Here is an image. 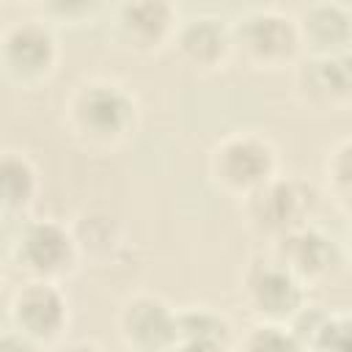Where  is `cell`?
I'll use <instances>...</instances> for the list:
<instances>
[{
    "label": "cell",
    "instance_id": "1",
    "mask_svg": "<svg viewBox=\"0 0 352 352\" xmlns=\"http://www.w3.org/2000/svg\"><path fill=\"white\" fill-rule=\"evenodd\" d=\"M66 135L88 151H116L140 129V102L135 91L116 77H82L60 104Z\"/></svg>",
    "mask_w": 352,
    "mask_h": 352
},
{
    "label": "cell",
    "instance_id": "2",
    "mask_svg": "<svg viewBox=\"0 0 352 352\" xmlns=\"http://www.w3.org/2000/svg\"><path fill=\"white\" fill-rule=\"evenodd\" d=\"M206 176L220 195L245 204L280 176L278 146L264 132L234 129L212 143L206 154Z\"/></svg>",
    "mask_w": 352,
    "mask_h": 352
},
{
    "label": "cell",
    "instance_id": "3",
    "mask_svg": "<svg viewBox=\"0 0 352 352\" xmlns=\"http://www.w3.org/2000/svg\"><path fill=\"white\" fill-rule=\"evenodd\" d=\"M6 258L19 280L63 283L80 270L82 250L72 226L55 217H28L14 226Z\"/></svg>",
    "mask_w": 352,
    "mask_h": 352
},
{
    "label": "cell",
    "instance_id": "4",
    "mask_svg": "<svg viewBox=\"0 0 352 352\" xmlns=\"http://www.w3.org/2000/svg\"><path fill=\"white\" fill-rule=\"evenodd\" d=\"M234 58L253 72H283L302 60L294 14L275 6H253L231 19Z\"/></svg>",
    "mask_w": 352,
    "mask_h": 352
},
{
    "label": "cell",
    "instance_id": "5",
    "mask_svg": "<svg viewBox=\"0 0 352 352\" xmlns=\"http://www.w3.org/2000/svg\"><path fill=\"white\" fill-rule=\"evenodd\" d=\"M63 47L58 30L41 16L8 22L0 33V69L19 91H38L58 74Z\"/></svg>",
    "mask_w": 352,
    "mask_h": 352
},
{
    "label": "cell",
    "instance_id": "6",
    "mask_svg": "<svg viewBox=\"0 0 352 352\" xmlns=\"http://www.w3.org/2000/svg\"><path fill=\"white\" fill-rule=\"evenodd\" d=\"M239 206L248 226L258 236L278 242L280 236L314 223L319 212V192L305 179L280 173L275 182H270Z\"/></svg>",
    "mask_w": 352,
    "mask_h": 352
},
{
    "label": "cell",
    "instance_id": "7",
    "mask_svg": "<svg viewBox=\"0 0 352 352\" xmlns=\"http://www.w3.org/2000/svg\"><path fill=\"white\" fill-rule=\"evenodd\" d=\"M239 297L256 322L292 324L308 305V286L272 256H253L242 270Z\"/></svg>",
    "mask_w": 352,
    "mask_h": 352
},
{
    "label": "cell",
    "instance_id": "8",
    "mask_svg": "<svg viewBox=\"0 0 352 352\" xmlns=\"http://www.w3.org/2000/svg\"><path fill=\"white\" fill-rule=\"evenodd\" d=\"M8 327L33 344L60 346L72 324V302L60 283L52 280H19L6 302Z\"/></svg>",
    "mask_w": 352,
    "mask_h": 352
},
{
    "label": "cell",
    "instance_id": "9",
    "mask_svg": "<svg viewBox=\"0 0 352 352\" xmlns=\"http://www.w3.org/2000/svg\"><path fill=\"white\" fill-rule=\"evenodd\" d=\"M182 14L168 0H129L110 8V38L129 55H160L173 47Z\"/></svg>",
    "mask_w": 352,
    "mask_h": 352
},
{
    "label": "cell",
    "instance_id": "10",
    "mask_svg": "<svg viewBox=\"0 0 352 352\" xmlns=\"http://www.w3.org/2000/svg\"><path fill=\"white\" fill-rule=\"evenodd\" d=\"M116 336L126 352H170L179 338V308L162 294L135 292L116 311Z\"/></svg>",
    "mask_w": 352,
    "mask_h": 352
},
{
    "label": "cell",
    "instance_id": "11",
    "mask_svg": "<svg viewBox=\"0 0 352 352\" xmlns=\"http://www.w3.org/2000/svg\"><path fill=\"white\" fill-rule=\"evenodd\" d=\"M297 99L319 113L352 110V50L327 58H302L294 66Z\"/></svg>",
    "mask_w": 352,
    "mask_h": 352
},
{
    "label": "cell",
    "instance_id": "12",
    "mask_svg": "<svg viewBox=\"0 0 352 352\" xmlns=\"http://www.w3.org/2000/svg\"><path fill=\"white\" fill-rule=\"evenodd\" d=\"M173 50L176 58L198 74L223 72L234 60L231 19L220 14H192L182 19L179 33L173 38Z\"/></svg>",
    "mask_w": 352,
    "mask_h": 352
},
{
    "label": "cell",
    "instance_id": "13",
    "mask_svg": "<svg viewBox=\"0 0 352 352\" xmlns=\"http://www.w3.org/2000/svg\"><path fill=\"white\" fill-rule=\"evenodd\" d=\"M270 256L275 261H280L308 289L327 280L336 272V267L341 264L338 242L324 228H319L316 223H311L305 228H297V231L280 236L278 242H272Z\"/></svg>",
    "mask_w": 352,
    "mask_h": 352
},
{
    "label": "cell",
    "instance_id": "14",
    "mask_svg": "<svg viewBox=\"0 0 352 352\" xmlns=\"http://www.w3.org/2000/svg\"><path fill=\"white\" fill-rule=\"evenodd\" d=\"M302 58H327L352 50V8L344 3H308L294 11Z\"/></svg>",
    "mask_w": 352,
    "mask_h": 352
},
{
    "label": "cell",
    "instance_id": "15",
    "mask_svg": "<svg viewBox=\"0 0 352 352\" xmlns=\"http://www.w3.org/2000/svg\"><path fill=\"white\" fill-rule=\"evenodd\" d=\"M41 195V170L22 148H6L0 157V214L3 223H22L30 217Z\"/></svg>",
    "mask_w": 352,
    "mask_h": 352
},
{
    "label": "cell",
    "instance_id": "16",
    "mask_svg": "<svg viewBox=\"0 0 352 352\" xmlns=\"http://www.w3.org/2000/svg\"><path fill=\"white\" fill-rule=\"evenodd\" d=\"M239 336L226 314L209 305L179 308V338L170 352H236Z\"/></svg>",
    "mask_w": 352,
    "mask_h": 352
},
{
    "label": "cell",
    "instance_id": "17",
    "mask_svg": "<svg viewBox=\"0 0 352 352\" xmlns=\"http://www.w3.org/2000/svg\"><path fill=\"white\" fill-rule=\"evenodd\" d=\"M72 228H74V236L80 242L82 261L110 258L121 242V228H118L116 217H110L107 212H85L77 217V223Z\"/></svg>",
    "mask_w": 352,
    "mask_h": 352
},
{
    "label": "cell",
    "instance_id": "18",
    "mask_svg": "<svg viewBox=\"0 0 352 352\" xmlns=\"http://www.w3.org/2000/svg\"><path fill=\"white\" fill-rule=\"evenodd\" d=\"M327 198L352 220V138L336 140L322 162Z\"/></svg>",
    "mask_w": 352,
    "mask_h": 352
},
{
    "label": "cell",
    "instance_id": "19",
    "mask_svg": "<svg viewBox=\"0 0 352 352\" xmlns=\"http://www.w3.org/2000/svg\"><path fill=\"white\" fill-rule=\"evenodd\" d=\"M236 352H308L289 324L256 322L236 341Z\"/></svg>",
    "mask_w": 352,
    "mask_h": 352
},
{
    "label": "cell",
    "instance_id": "20",
    "mask_svg": "<svg viewBox=\"0 0 352 352\" xmlns=\"http://www.w3.org/2000/svg\"><path fill=\"white\" fill-rule=\"evenodd\" d=\"M104 11L107 8L102 3H91V0H52V3L36 6V16L50 22L55 30L94 25Z\"/></svg>",
    "mask_w": 352,
    "mask_h": 352
},
{
    "label": "cell",
    "instance_id": "21",
    "mask_svg": "<svg viewBox=\"0 0 352 352\" xmlns=\"http://www.w3.org/2000/svg\"><path fill=\"white\" fill-rule=\"evenodd\" d=\"M0 352H41V346H38V344H33L30 338L19 336L16 330L6 327V330H3V336H0Z\"/></svg>",
    "mask_w": 352,
    "mask_h": 352
},
{
    "label": "cell",
    "instance_id": "22",
    "mask_svg": "<svg viewBox=\"0 0 352 352\" xmlns=\"http://www.w3.org/2000/svg\"><path fill=\"white\" fill-rule=\"evenodd\" d=\"M58 352H107V349L94 338H72V341H63Z\"/></svg>",
    "mask_w": 352,
    "mask_h": 352
},
{
    "label": "cell",
    "instance_id": "23",
    "mask_svg": "<svg viewBox=\"0 0 352 352\" xmlns=\"http://www.w3.org/2000/svg\"><path fill=\"white\" fill-rule=\"evenodd\" d=\"M346 258L352 264V220H349V228H346Z\"/></svg>",
    "mask_w": 352,
    "mask_h": 352
}]
</instances>
